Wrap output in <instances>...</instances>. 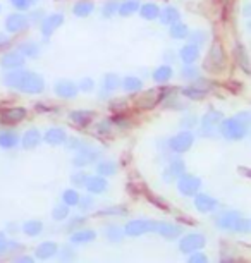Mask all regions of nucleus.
<instances>
[{
	"label": "nucleus",
	"mask_w": 251,
	"mask_h": 263,
	"mask_svg": "<svg viewBox=\"0 0 251 263\" xmlns=\"http://www.w3.org/2000/svg\"><path fill=\"white\" fill-rule=\"evenodd\" d=\"M96 155H98L96 150H91L90 146H85V148H81V150H80V153L76 155V158L72 160V163H74L76 167H85V165H88V163H91L93 160H95Z\"/></svg>",
	"instance_id": "nucleus-14"
},
{
	"label": "nucleus",
	"mask_w": 251,
	"mask_h": 263,
	"mask_svg": "<svg viewBox=\"0 0 251 263\" xmlns=\"http://www.w3.org/2000/svg\"><path fill=\"white\" fill-rule=\"evenodd\" d=\"M160 100H162V97H157L155 90H153V91L146 93L143 98H140V100H138V105H140L141 108H151V107H155Z\"/></svg>",
	"instance_id": "nucleus-30"
},
{
	"label": "nucleus",
	"mask_w": 251,
	"mask_h": 263,
	"mask_svg": "<svg viewBox=\"0 0 251 263\" xmlns=\"http://www.w3.org/2000/svg\"><path fill=\"white\" fill-rule=\"evenodd\" d=\"M193 141H195L193 133H191V131H181V133H177L176 136L170 138L169 146H170L172 152L184 153V152H188L191 146H193Z\"/></svg>",
	"instance_id": "nucleus-4"
},
{
	"label": "nucleus",
	"mask_w": 251,
	"mask_h": 263,
	"mask_svg": "<svg viewBox=\"0 0 251 263\" xmlns=\"http://www.w3.org/2000/svg\"><path fill=\"white\" fill-rule=\"evenodd\" d=\"M45 141L48 143V145H61V143L66 141V131L61 127H52L48 129V131L45 133Z\"/></svg>",
	"instance_id": "nucleus-19"
},
{
	"label": "nucleus",
	"mask_w": 251,
	"mask_h": 263,
	"mask_svg": "<svg viewBox=\"0 0 251 263\" xmlns=\"http://www.w3.org/2000/svg\"><path fill=\"white\" fill-rule=\"evenodd\" d=\"M62 23H64V16H62V14H50L48 17L43 19V24H42L43 34H45V36L48 38L59 26H62Z\"/></svg>",
	"instance_id": "nucleus-12"
},
{
	"label": "nucleus",
	"mask_w": 251,
	"mask_h": 263,
	"mask_svg": "<svg viewBox=\"0 0 251 263\" xmlns=\"http://www.w3.org/2000/svg\"><path fill=\"white\" fill-rule=\"evenodd\" d=\"M155 232H159L162 237L165 239H176L183 234V229L179 226H174V224H167V222H157L155 226Z\"/></svg>",
	"instance_id": "nucleus-10"
},
{
	"label": "nucleus",
	"mask_w": 251,
	"mask_h": 263,
	"mask_svg": "<svg viewBox=\"0 0 251 263\" xmlns=\"http://www.w3.org/2000/svg\"><path fill=\"white\" fill-rule=\"evenodd\" d=\"M155 226H157V222L153 220H145V218H138V220H131V222H127V226H126V229L124 232L127 236H141V234H146V232H150V231H155Z\"/></svg>",
	"instance_id": "nucleus-6"
},
{
	"label": "nucleus",
	"mask_w": 251,
	"mask_h": 263,
	"mask_svg": "<svg viewBox=\"0 0 251 263\" xmlns=\"http://www.w3.org/2000/svg\"><path fill=\"white\" fill-rule=\"evenodd\" d=\"M42 229H43V224L40 220H28L26 224L23 226L24 234H28V236H38L42 232Z\"/></svg>",
	"instance_id": "nucleus-33"
},
{
	"label": "nucleus",
	"mask_w": 251,
	"mask_h": 263,
	"mask_svg": "<svg viewBox=\"0 0 251 263\" xmlns=\"http://www.w3.org/2000/svg\"><path fill=\"white\" fill-rule=\"evenodd\" d=\"M138 9H140V2H138V0H127V2L121 4L119 9H117V12L126 17V16H131L132 12H136Z\"/></svg>",
	"instance_id": "nucleus-31"
},
{
	"label": "nucleus",
	"mask_w": 251,
	"mask_h": 263,
	"mask_svg": "<svg viewBox=\"0 0 251 263\" xmlns=\"http://www.w3.org/2000/svg\"><path fill=\"white\" fill-rule=\"evenodd\" d=\"M86 174L85 172H78L72 176V182H74L76 186H85V182H86Z\"/></svg>",
	"instance_id": "nucleus-54"
},
{
	"label": "nucleus",
	"mask_w": 251,
	"mask_h": 263,
	"mask_svg": "<svg viewBox=\"0 0 251 263\" xmlns=\"http://www.w3.org/2000/svg\"><path fill=\"white\" fill-rule=\"evenodd\" d=\"M236 119H239V121L243 122L246 127L249 126V114H248V112H241V114H238V117H236Z\"/></svg>",
	"instance_id": "nucleus-59"
},
{
	"label": "nucleus",
	"mask_w": 251,
	"mask_h": 263,
	"mask_svg": "<svg viewBox=\"0 0 251 263\" xmlns=\"http://www.w3.org/2000/svg\"><path fill=\"white\" fill-rule=\"evenodd\" d=\"M43 88H45V81H43V78L40 74L24 71V76L21 79V84H19L17 90L29 93V95H38V93L43 91Z\"/></svg>",
	"instance_id": "nucleus-3"
},
{
	"label": "nucleus",
	"mask_w": 251,
	"mask_h": 263,
	"mask_svg": "<svg viewBox=\"0 0 251 263\" xmlns=\"http://www.w3.org/2000/svg\"><path fill=\"white\" fill-rule=\"evenodd\" d=\"M196 42V45H200L201 42H205V34H198V36H196V34H193V36H191Z\"/></svg>",
	"instance_id": "nucleus-61"
},
{
	"label": "nucleus",
	"mask_w": 251,
	"mask_h": 263,
	"mask_svg": "<svg viewBox=\"0 0 251 263\" xmlns=\"http://www.w3.org/2000/svg\"><path fill=\"white\" fill-rule=\"evenodd\" d=\"M200 55V50H198V45H193V43H189V45H186L181 48V59L184 61V64H193L196 59Z\"/></svg>",
	"instance_id": "nucleus-25"
},
{
	"label": "nucleus",
	"mask_w": 251,
	"mask_h": 263,
	"mask_svg": "<svg viewBox=\"0 0 251 263\" xmlns=\"http://www.w3.org/2000/svg\"><path fill=\"white\" fill-rule=\"evenodd\" d=\"M93 12V4L91 2H78L74 6V14L78 17H86Z\"/></svg>",
	"instance_id": "nucleus-38"
},
{
	"label": "nucleus",
	"mask_w": 251,
	"mask_h": 263,
	"mask_svg": "<svg viewBox=\"0 0 251 263\" xmlns=\"http://www.w3.org/2000/svg\"><path fill=\"white\" fill-rule=\"evenodd\" d=\"M96 171H98V176H112V174H115L117 165L112 160H105V162L98 163Z\"/></svg>",
	"instance_id": "nucleus-36"
},
{
	"label": "nucleus",
	"mask_w": 251,
	"mask_h": 263,
	"mask_svg": "<svg viewBox=\"0 0 251 263\" xmlns=\"http://www.w3.org/2000/svg\"><path fill=\"white\" fill-rule=\"evenodd\" d=\"M206 90H203V88H196V86H188L183 90V95L186 98H191V100H201V98L206 97Z\"/></svg>",
	"instance_id": "nucleus-32"
},
{
	"label": "nucleus",
	"mask_w": 251,
	"mask_h": 263,
	"mask_svg": "<svg viewBox=\"0 0 251 263\" xmlns=\"http://www.w3.org/2000/svg\"><path fill=\"white\" fill-rule=\"evenodd\" d=\"M225 67V53H224V48L215 43L211 45L208 55H206V61H205V69L211 74H219L222 69Z\"/></svg>",
	"instance_id": "nucleus-2"
},
{
	"label": "nucleus",
	"mask_w": 251,
	"mask_h": 263,
	"mask_svg": "<svg viewBox=\"0 0 251 263\" xmlns=\"http://www.w3.org/2000/svg\"><path fill=\"white\" fill-rule=\"evenodd\" d=\"M246 133H248V127L239 119L230 117L225 119V121H220V135L227 138V140H243Z\"/></svg>",
	"instance_id": "nucleus-1"
},
{
	"label": "nucleus",
	"mask_w": 251,
	"mask_h": 263,
	"mask_svg": "<svg viewBox=\"0 0 251 263\" xmlns=\"http://www.w3.org/2000/svg\"><path fill=\"white\" fill-rule=\"evenodd\" d=\"M233 229H236L238 232H249L251 231V222L248 220V218H241L239 217L238 220H236Z\"/></svg>",
	"instance_id": "nucleus-45"
},
{
	"label": "nucleus",
	"mask_w": 251,
	"mask_h": 263,
	"mask_svg": "<svg viewBox=\"0 0 251 263\" xmlns=\"http://www.w3.org/2000/svg\"><path fill=\"white\" fill-rule=\"evenodd\" d=\"M2 67L6 69H19L24 64V55L21 52H9L2 57Z\"/></svg>",
	"instance_id": "nucleus-15"
},
{
	"label": "nucleus",
	"mask_w": 251,
	"mask_h": 263,
	"mask_svg": "<svg viewBox=\"0 0 251 263\" xmlns=\"http://www.w3.org/2000/svg\"><path fill=\"white\" fill-rule=\"evenodd\" d=\"M29 24V19L23 14H11L6 21V28L9 33H19V31H24Z\"/></svg>",
	"instance_id": "nucleus-8"
},
{
	"label": "nucleus",
	"mask_w": 251,
	"mask_h": 263,
	"mask_svg": "<svg viewBox=\"0 0 251 263\" xmlns=\"http://www.w3.org/2000/svg\"><path fill=\"white\" fill-rule=\"evenodd\" d=\"M69 215V206L64 203V205H59L53 208V212H52V217L55 218V220H64Z\"/></svg>",
	"instance_id": "nucleus-43"
},
{
	"label": "nucleus",
	"mask_w": 251,
	"mask_h": 263,
	"mask_svg": "<svg viewBox=\"0 0 251 263\" xmlns=\"http://www.w3.org/2000/svg\"><path fill=\"white\" fill-rule=\"evenodd\" d=\"M183 78H188V79H193V78H198V69L191 64H186V67L183 69Z\"/></svg>",
	"instance_id": "nucleus-47"
},
{
	"label": "nucleus",
	"mask_w": 251,
	"mask_h": 263,
	"mask_svg": "<svg viewBox=\"0 0 251 263\" xmlns=\"http://www.w3.org/2000/svg\"><path fill=\"white\" fill-rule=\"evenodd\" d=\"M83 222H85V218H83V217H76V218H72L71 224H69V229H76V227L80 226V224H83Z\"/></svg>",
	"instance_id": "nucleus-60"
},
{
	"label": "nucleus",
	"mask_w": 251,
	"mask_h": 263,
	"mask_svg": "<svg viewBox=\"0 0 251 263\" xmlns=\"http://www.w3.org/2000/svg\"><path fill=\"white\" fill-rule=\"evenodd\" d=\"M19 52L23 53V55L26 57H36L38 53H40V48H38L36 43H23V45H19Z\"/></svg>",
	"instance_id": "nucleus-40"
},
{
	"label": "nucleus",
	"mask_w": 251,
	"mask_h": 263,
	"mask_svg": "<svg viewBox=\"0 0 251 263\" xmlns=\"http://www.w3.org/2000/svg\"><path fill=\"white\" fill-rule=\"evenodd\" d=\"M170 36L176 38V40H183V38H188L189 36V31H188V26L183 23H174L170 24Z\"/></svg>",
	"instance_id": "nucleus-29"
},
{
	"label": "nucleus",
	"mask_w": 251,
	"mask_h": 263,
	"mask_svg": "<svg viewBox=\"0 0 251 263\" xmlns=\"http://www.w3.org/2000/svg\"><path fill=\"white\" fill-rule=\"evenodd\" d=\"M159 12H160V9L157 4H145V6H141V9H140L141 17L148 19V21H153V19L159 17Z\"/></svg>",
	"instance_id": "nucleus-28"
},
{
	"label": "nucleus",
	"mask_w": 251,
	"mask_h": 263,
	"mask_svg": "<svg viewBox=\"0 0 251 263\" xmlns=\"http://www.w3.org/2000/svg\"><path fill=\"white\" fill-rule=\"evenodd\" d=\"M181 124H183V127H184V129H191V127H193L195 124H196V117L188 116L186 119H183V122H181Z\"/></svg>",
	"instance_id": "nucleus-57"
},
{
	"label": "nucleus",
	"mask_w": 251,
	"mask_h": 263,
	"mask_svg": "<svg viewBox=\"0 0 251 263\" xmlns=\"http://www.w3.org/2000/svg\"><path fill=\"white\" fill-rule=\"evenodd\" d=\"M172 78V69L169 66H160L159 69H155L153 79L157 83H165Z\"/></svg>",
	"instance_id": "nucleus-34"
},
{
	"label": "nucleus",
	"mask_w": 251,
	"mask_h": 263,
	"mask_svg": "<svg viewBox=\"0 0 251 263\" xmlns=\"http://www.w3.org/2000/svg\"><path fill=\"white\" fill-rule=\"evenodd\" d=\"M9 250V241L4 232H0V255H4Z\"/></svg>",
	"instance_id": "nucleus-56"
},
{
	"label": "nucleus",
	"mask_w": 251,
	"mask_h": 263,
	"mask_svg": "<svg viewBox=\"0 0 251 263\" xmlns=\"http://www.w3.org/2000/svg\"><path fill=\"white\" fill-rule=\"evenodd\" d=\"M239 217L241 215L238 212H225L217 218V226L220 227V229H233L236 220H238Z\"/></svg>",
	"instance_id": "nucleus-23"
},
{
	"label": "nucleus",
	"mask_w": 251,
	"mask_h": 263,
	"mask_svg": "<svg viewBox=\"0 0 251 263\" xmlns=\"http://www.w3.org/2000/svg\"><path fill=\"white\" fill-rule=\"evenodd\" d=\"M86 145L85 143H83L80 138H71V140H69V148H74V150H81V148H85Z\"/></svg>",
	"instance_id": "nucleus-55"
},
{
	"label": "nucleus",
	"mask_w": 251,
	"mask_h": 263,
	"mask_svg": "<svg viewBox=\"0 0 251 263\" xmlns=\"http://www.w3.org/2000/svg\"><path fill=\"white\" fill-rule=\"evenodd\" d=\"M119 78L115 76V74H105V78H103V88H105V91H114L115 88H119Z\"/></svg>",
	"instance_id": "nucleus-41"
},
{
	"label": "nucleus",
	"mask_w": 251,
	"mask_h": 263,
	"mask_svg": "<svg viewBox=\"0 0 251 263\" xmlns=\"http://www.w3.org/2000/svg\"><path fill=\"white\" fill-rule=\"evenodd\" d=\"M19 138L14 131H2L0 133V146L6 148V150H9V148H14L17 145Z\"/></svg>",
	"instance_id": "nucleus-26"
},
{
	"label": "nucleus",
	"mask_w": 251,
	"mask_h": 263,
	"mask_svg": "<svg viewBox=\"0 0 251 263\" xmlns=\"http://www.w3.org/2000/svg\"><path fill=\"white\" fill-rule=\"evenodd\" d=\"M159 16H160L162 24H174V23H177V21L181 19L179 11H177L176 7H172V6L165 7L164 11H160V12H159Z\"/></svg>",
	"instance_id": "nucleus-24"
},
{
	"label": "nucleus",
	"mask_w": 251,
	"mask_h": 263,
	"mask_svg": "<svg viewBox=\"0 0 251 263\" xmlns=\"http://www.w3.org/2000/svg\"><path fill=\"white\" fill-rule=\"evenodd\" d=\"M86 190L90 193H103L107 190V181L103 179V176H93V177H86L85 182Z\"/></svg>",
	"instance_id": "nucleus-18"
},
{
	"label": "nucleus",
	"mask_w": 251,
	"mask_h": 263,
	"mask_svg": "<svg viewBox=\"0 0 251 263\" xmlns=\"http://www.w3.org/2000/svg\"><path fill=\"white\" fill-rule=\"evenodd\" d=\"M184 162L181 160V158H176V160H172L170 163V167L167 168V172L164 174V179L165 181H170V179H174V177H179V176H183L184 174Z\"/></svg>",
	"instance_id": "nucleus-20"
},
{
	"label": "nucleus",
	"mask_w": 251,
	"mask_h": 263,
	"mask_svg": "<svg viewBox=\"0 0 251 263\" xmlns=\"http://www.w3.org/2000/svg\"><path fill=\"white\" fill-rule=\"evenodd\" d=\"M117 9H119V4H115V2L105 4V7H103V16H105V17L114 16V14L117 12Z\"/></svg>",
	"instance_id": "nucleus-48"
},
{
	"label": "nucleus",
	"mask_w": 251,
	"mask_h": 263,
	"mask_svg": "<svg viewBox=\"0 0 251 263\" xmlns=\"http://www.w3.org/2000/svg\"><path fill=\"white\" fill-rule=\"evenodd\" d=\"M24 76V71H19V69H16V71L9 72L4 76V84H7L9 88H19V84H21V79Z\"/></svg>",
	"instance_id": "nucleus-27"
},
{
	"label": "nucleus",
	"mask_w": 251,
	"mask_h": 263,
	"mask_svg": "<svg viewBox=\"0 0 251 263\" xmlns=\"http://www.w3.org/2000/svg\"><path fill=\"white\" fill-rule=\"evenodd\" d=\"M201 186V181L196 176H189V174H183L177 177V190L183 193L184 196H195Z\"/></svg>",
	"instance_id": "nucleus-5"
},
{
	"label": "nucleus",
	"mask_w": 251,
	"mask_h": 263,
	"mask_svg": "<svg viewBox=\"0 0 251 263\" xmlns=\"http://www.w3.org/2000/svg\"><path fill=\"white\" fill-rule=\"evenodd\" d=\"M40 143H42V135H40V131H36V129H31V131H28L26 135L23 136V146L26 148V150L36 148Z\"/></svg>",
	"instance_id": "nucleus-22"
},
{
	"label": "nucleus",
	"mask_w": 251,
	"mask_h": 263,
	"mask_svg": "<svg viewBox=\"0 0 251 263\" xmlns=\"http://www.w3.org/2000/svg\"><path fill=\"white\" fill-rule=\"evenodd\" d=\"M93 198L91 196H85V198H80V201H78V205H80L83 210H90V208L93 206Z\"/></svg>",
	"instance_id": "nucleus-53"
},
{
	"label": "nucleus",
	"mask_w": 251,
	"mask_h": 263,
	"mask_svg": "<svg viewBox=\"0 0 251 263\" xmlns=\"http://www.w3.org/2000/svg\"><path fill=\"white\" fill-rule=\"evenodd\" d=\"M122 86H124V90L127 91H138L143 88V83H141V79H138L134 76H127L124 78V81H122Z\"/></svg>",
	"instance_id": "nucleus-37"
},
{
	"label": "nucleus",
	"mask_w": 251,
	"mask_h": 263,
	"mask_svg": "<svg viewBox=\"0 0 251 263\" xmlns=\"http://www.w3.org/2000/svg\"><path fill=\"white\" fill-rule=\"evenodd\" d=\"M95 237H96L95 231L86 229V231H80V232H76V234H72L71 241L72 242H90L95 239Z\"/></svg>",
	"instance_id": "nucleus-35"
},
{
	"label": "nucleus",
	"mask_w": 251,
	"mask_h": 263,
	"mask_svg": "<svg viewBox=\"0 0 251 263\" xmlns=\"http://www.w3.org/2000/svg\"><path fill=\"white\" fill-rule=\"evenodd\" d=\"M17 261H28V263H31V261H33V258H29V256H23V258H17Z\"/></svg>",
	"instance_id": "nucleus-62"
},
{
	"label": "nucleus",
	"mask_w": 251,
	"mask_h": 263,
	"mask_svg": "<svg viewBox=\"0 0 251 263\" xmlns=\"http://www.w3.org/2000/svg\"><path fill=\"white\" fill-rule=\"evenodd\" d=\"M110 129H112V122L110 121H103V122H100L96 126V131L100 133V135H109Z\"/></svg>",
	"instance_id": "nucleus-51"
},
{
	"label": "nucleus",
	"mask_w": 251,
	"mask_h": 263,
	"mask_svg": "<svg viewBox=\"0 0 251 263\" xmlns=\"http://www.w3.org/2000/svg\"><path fill=\"white\" fill-rule=\"evenodd\" d=\"M222 121V114L217 110H210L206 116L201 119V129H203V135H211L214 129L219 126Z\"/></svg>",
	"instance_id": "nucleus-9"
},
{
	"label": "nucleus",
	"mask_w": 251,
	"mask_h": 263,
	"mask_svg": "<svg viewBox=\"0 0 251 263\" xmlns=\"http://www.w3.org/2000/svg\"><path fill=\"white\" fill-rule=\"evenodd\" d=\"M122 215V213H126V208L124 206H115V208H107V210L100 212V215Z\"/></svg>",
	"instance_id": "nucleus-52"
},
{
	"label": "nucleus",
	"mask_w": 251,
	"mask_h": 263,
	"mask_svg": "<svg viewBox=\"0 0 251 263\" xmlns=\"http://www.w3.org/2000/svg\"><path fill=\"white\" fill-rule=\"evenodd\" d=\"M26 117V110L21 107H12V108H6L2 112V121L7 122V124H14V122H19Z\"/></svg>",
	"instance_id": "nucleus-16"
},
{
	"label": "nucleus",
	"mask_w": 251,
	"mask_h": 263,
	"mask_svg": "<svg viewBox=\"0 0 251 263\" xmlns=\"http://www.w3.org/2000/svg\"><path fill=\"white\" fill-rule=\"evenodd\" d=\"M61 258L62 260H72L74 258V250H72V246L71 245H66V246H62V250H61Z\"/></svg>",
	"instance_id": "nucleus-49"
},
{
	"label": "nucleus",
	"mask_w": 251,
	"mask_h": 263,
	"mask_svg": "<svg viewBox=\"0 0 251 263\" xmlns=\"http://www.w3.org/2000/svg\"><path fill=\"white\" fill-rule=\"evenodd\" d=\"M189 261L191 263H205L206 261V256L201 255V253H196V255H191L189 256Z\"/></svg>",
	"instance_id": "nucleus-58"
},
{
	"label": "nucleus",
	"mask_w": 251,
	"mask_h": 263,
	"mask_svg": "<svg viewBox=\"0 0 251 263\" xmlns=\"http://www.w3.org/2000/svg\"><path fill=\"white\" fill-rule=\"evenodd\" d=\"M62 200L67 206H76L78 201H80V195H78L76 190H66L62 195Z\"/></svg>",
	"instance_id": "nucleus-42"
},
{
	"label": "nucleus",
	"mask_w": 251,
	"mask_h": 263,
	"mask_svg": "<svg viewBox=\"0 0 251 263\" xmlns=\"http://www.w3.org/2000/svg\"><path fill=\"white\" fill-rule=\"evenodd\" d=\"M57 250H59V248H57L55 242L45 241V242H42V245L36 248V258H38V260H48V258H52L53 255H55Z\"/></svg>",
	"instance_id": "nucleus-17"
},
{
	"label": "nucleus",
	"mask_w": 251,
	"mask_h": 263,
	"mask_svg": "<svg viewBox=\"0 0 251 263\" xmlns=\"http://www.w3.org/2000/svg\"><path fill=\"white\" fill-rule=\"evenodd\" d=\"M11 2L14 7L19 9V11H26V9H29L34 2H36V0H11Z\"/></svg>",
	"instance_id": "nucleus-46"
},
{
	"label": "nucleus",
	"mask_w": 251,
	"mask_h": 263,
	"mask_svg": "<svg viewBox=\"0 0 251 263\" xmlns=\"http://www.w3.org/2000/svg\"><path fill=\"white\" fill-rule=\"evenodd\" d=\"M93 86H95V83H93V79H91V78H85V79H81L80 88H78V90H83V91H91V90H93Z\"/></svg>",
	"instance_id": "nucleus-50"
},
{
	"label": "nucleus",
	"mask_w": 251,
	"mask_h": 263,
	"mask_svg": "<svg viewBox=\"0 0 251 263\" xmlns=\"http://www.w3.org/2000/svg\"><path fill=\"white\" fill-rule=\"evenodd\" d=\"M55 93L62 98H74L78 95V86L69 79H61L55 83Z\"/></svg>",
	"instance_id": "nucleus-11"
},
{
	"label": "nucleus",
	"mask_w": 251,
	"mask_h": 263,
	"mask_svg": "<svg viewBox=\"0 0 251 263\" xmlns=\"http://www.w3.org/2000/svg\"><path fill=\"white\" fill-rule=\"evenodd\" d=\"M236 57H238V62L239 66L244 69L246 74H249V64H248V53H246V50L241 45L236 47Z\"/></svg>",
	"instance_id": "nucleus-39"
},
{
	"label": "nucleus",
	"mask_w": 251,
	"mask_h": 263,
	"mask_svg": "<svg viewBox=\"0 0 251 263\" xmlns=\"http://www.w3.org/2000/svg\"><path fill=\"white\" fill-rule=\"evenodd\" d=\"M195 206H196V210H200L201 213H208L217 206V200L208 196V195H198V193H196L195 195Z\"/></svg>",
	"instance_id": "nucleus-13"
},
{
	"label": "nucleus",
	"mask_w": 251,
	"mask_h": 263,
	"mask_svg": "<svg viewBox=\"0 0 251 263\" xmlns=\"http://www.w3.org/2000/svg\"><path fill=\"white\" fill-rule=\"evenodd\" d=\"M93 116H95V114L91 110H74L69 114V119L74 124H78V126H86V124L91 122Z\"/></svg>",
	"instance_id": "nucleus-21"
},
{
	"label": "nucleus",
	"mask_w": 251,
	"mask_h": 263,
	"mask_svg": "<svg viewBox=\"0 0 251 263\" xmlns=\"http://www.w3.org/2000/svg\"><path fill=\"white\" fill-rule=\"evenodd\" d=\"M205 242L206 241H205L203 234H196V232H193V234H188L181 239L179 250L183 253H195L196 250H201V248L205 246Z\"/></svg>",
	"instance_id": "nucleus-7"
},
{
	"label": "nucleus",
	"mask_w": 251,
	"mask_h": 263,
	"mask_svg": "<svg viewBox=\"0 0 251 263\" xmlns=\"http://www.w3.org/2000/svg\"><path fill=\"white\" fill-rule=\"evenodd\" d=\"M122 234H124V231L117 226H110L109 229H107V237H109L110 241H121Z\"/></svg>",
	"instance_id": "nucleus-44"
}]
</instances>
